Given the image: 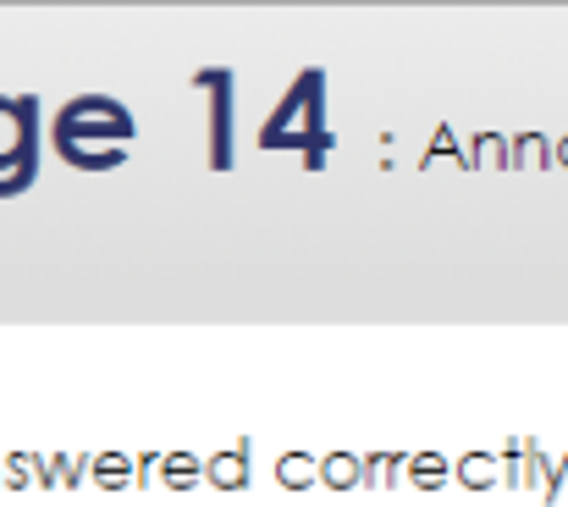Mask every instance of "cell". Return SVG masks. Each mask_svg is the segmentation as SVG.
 Returning <instances> with one entry per match:
<instances>
[{"label":"cell","mask_w":568,"mask_h":507,"mask_svg":"<svg viewBox=\"0 0 568 507\" xmlns=\"http://www.w3.org/2000/svg\"><path fill=\"white\" fill-rule=\"evenodd\" d=\"M39 161V105L28 94H0V171H11V187H22Z\"/></svg>","instance_id":"cell-1"}]
</instances>
